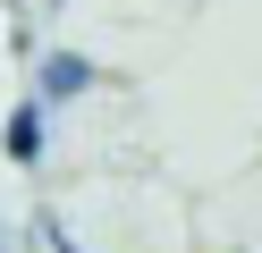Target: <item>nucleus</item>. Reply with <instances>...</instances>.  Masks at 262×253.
<instances>
[{"instance_id":"nucleus-1","label":"nucleus","mask_w":262,"mask_h":253,"mask_svg":"<svg viewBox=\"0 0 262 253\" xmlns=\"http://www.w3.org/2000/svg\"><path fill=\"white\" fill-rule=\"evenodd\" d=\"M93 84V59H76V51H51V59H42V93L51 101H76Z\"/></svg>"},{"instance_id":"nucleus-2","label":"nucleus","mask_w":262,"mask_h":253,"mask_svg":"<svg viewBox=\"0 0 262 253\" xmlns=\"http://www.w3.org/2000/svg\"><path fill=\"white\" fill-rule=\"evenodd\" d=\"M0 144H9V160H17V169H34V152H42V101H26V110L9 118Z\"/></svg>"}]
</instances>
